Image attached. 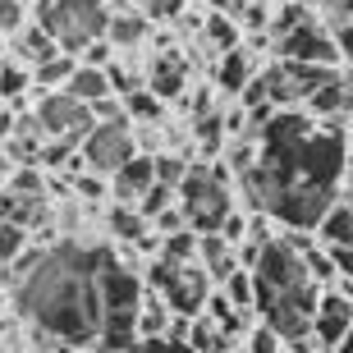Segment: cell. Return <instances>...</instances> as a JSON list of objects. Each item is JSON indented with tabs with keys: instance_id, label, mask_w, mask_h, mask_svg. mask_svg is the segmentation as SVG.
Wrapping results in <instances>:
<instances>
[{
	"instance_id": "46",
	"label": "cell",
	"mask_w": 353,
	"mask_h": 353,
	"mask_svg": "<svg viewBox=\"0 0 353 353\" xmlns=\"http://www.w3.org/2000/svg\"><path fill=\"white\" fill-rule=\"evenodd\" d=\"M188 110H193L197 119L211 115V92H207V88H197V92H193V105H188Z\"/></svg>"
},
{
	"instance_id": "14",
	"label": "cell",
	"mask_w": 353,
	"mask_h": 353,
	"mask_svg": "<svg viewBox=\"0 0 353 353\" xmlns=\"http://www.w3.org/2000/svg\"><path fill=\"white\" fill-rule=\"evenodd\" d=\"M316 234H321V243L326 248H349V234H353V211H349V197H335L326 207V216L316 221Z\"/></svg>"
},
{
	"instance_id": "25",
	"label": "cell",
	"mask_w": 353,
	"mask_h": 353,
	"mask_svg": "<svg viewBox=\"0 0 353 353\" xmlns=\"http://www.w3.org/2000/svg\"><path fill=\"white\" fill-rule=\"evenodd\" d=\"M225 303L234 307V312H248L252 307V271H230L225 275Z\"/></svg>"
},
{
	"instance_id": "43",
	"label": "cell",
	"mask_w": 353,
	"mask_h": 353,
	"mask_svg": "<svg viewBox=\"0 0 353 353\" xmlns=\"http://www.w3.org/2000/svg\"><path fill=\"white\" fill-rule=\"evenodd\" d=\"M252 161H257V152H252L248 143H243V147H234V152H230V165H234L239 174H243V170H252Z\"/></svg>"
},
{
	"instance_id": "12",
	"label": "cell",
	"mask_w": 353,
	"mask_h": 353,
	"mask_svg": "<svg viewBox=\"0 0 353 353\" xmlns=\"http://www.w3.org/2000/svg\"><path fill=\"white\" fill-rule=\"evenodd\" d=\"M115 197L119 202H138V197L152 188V157H133V161H124L115 174Z\"/></svg>"
},
{
	"instance_id": "17",
	"label": "cell",
	"mask_w": 353,
	"mask_h": 353,
	"mask_svg": "<svg viewBox=\"0 0 353 353\" xmlns=\"http://www.w3.org/2000/svg\"><path fill=\"white\" fill-rule=\"evenodd\" d=\"M248 79H252V55L243 51V46L225 51V55H221V69H216V83H221V92H225V97H239Z\"/></svg>"
},
{
	"instance_id": "49",
	"label": "cell",
	"mask_w": 353,
	"mask_h": 353,
	"mask_svg": "<svg viewBox=\"0 0 353 353\" xmlns=\"http://www.w3.org/2000/svg\"><path fill=\"white\" fill-rule=\"evenodd\" d=\"M0 353H14V344H0Z\"/></svg>"
},
{
	"instance_id": "32",
	"label": "cell",
	"mask_w": 353,
	"mask_h": 353,
	"mask_svg": "<svg viewBox=\"0 0 353 353\" xmlns=\"http://www.w3.org/2000/svg\"><path fill=\"white\" fill-rule=\"evenodd\" d=\"M299 23H307V10H303V5H285V10L271 19V32H275V37H285V32H294Z\"/></svg>"
},
{
	"instance_id": "3",
	"label": "cell",
	"mask_w": 353,
	"mask_h": 353,
	"mask_svg": "<svg viewBox=\"0 0 353 353\" xmlns=\"http://www.w3.org/2000/svg\"><path fill=\"white\" fill-rule=\"evenodd\" d=\"M37 19H41V32L65 46L60 55H74L83 51L88 41H97L105 32V5L101 0H41L37 5Z\"/></svg>"
},
{
	"instance_id": "6",
	"label": "cell",
	"mask_w": 353,
	"mask_h": 353,
	"mask_svg": "<svg viewBox=\"0 0 353 353\" xmlns=\"http://www.w3.org/2000/svg\"><path fill=\"white\" fill-rule=\"evenodd\" d=\"M133 157H138V138L129 133V119H119V124H92V133L83 138V161H88L92 174H115Z\"/></svg>"
},
{
	"instance_id": "5",
	"label": "cell",
	"mask_w": 353,
	"mask_h": 353,
	"mask_svg": "<svg viewBox=\"0 0 353 353\" xmlns=\"http://www.w3.org/2000/svg\"><path fill=\"white\" fill-rule=\"evenodd\" d=\"M32 124H37V133H51V138H65V143L79 147L83 138L92 133V110L83 101H74L69 92H46L37 105V115H32Z\"/></svg>"
},
{
	"instance_id": "8",
	"label": "cell",
	"mask_w": 353,
	"mask_h": 353,
	"mask_svg": "<svg viewBox=\"0 0 353 353\" xmlns=\"http://www.w3.org/2000/svg\"><path fill=\"white\" fill-rule=\"evenodd\" d=\"M307 335L316 340V349H330V344L349 340V294H316V307H312V321H307Z\"/></svg>"
},
{
	"instance_id": "37",
	"label": "cell",
	"mask_w": 353,
	"mask_h": 353,
	"mask_svg": "<svg viewBox=\"0 0 353 353\" xmlns=\"http://www.w3.org/2000/svg\"><path fill=\"white\" fill-rule=\"evenodd\" d=\"M248 353H285V349H280V340L266 326H257V330H248Z\"/></svg>"
},
{
	"instance_id": "11",
	"label": "cell",
	"mask_w": 353,
	"mask_h": 353,
	"mask_svg": "<svg viewBox=\"0 0 353 353\" xmlns=\"http://www.w3.org/2000/svg\"><path fill=\"white\" fill-rule=\"evenodd\" d=\"M0 216H5L10 225H19V230H32V225L51 221V202H46V193H10V188H5Z\"/></svg>"
},
{
	"instance_id": "23",
	"label": "cell",
	"mask_w": 353,
	"mask_h": 353,
	"mask_svg": "<svg viewBox=\"0 0 353 353\" xmlns=\"http://www.w3.org/2000/svg\"><path fill=\"white\" fill-rule=\"evenodd\" d=\"M183 344H188L193 353H230V340H225L211 321H188V340Z\"/></svg>"
},
{
	"instance_id": "2",
	"label": "cell",
	"mask_w": 353,
	"mask_h": 353,
	"mask_svg": "<svg viewBox=\"0 0 353 353\" xmlns=\"http://www.w3.org/2000/svg\"><path fill=\"white\" fill-rule=\"evenodd\" d=\"M179 197V216L193 234H216L221 221L234 211L230 197V170H207V165H188V174L174 188Z\"/></svg>"
},
{
	"instance_id": "7",
	"label": "cell",
	"mask_w": 353,
	"mask_h": 353,
	"mask_svg": "<svg viewBox=\"0 0 353 353\" xmlns=\"http://www.w3.org/2000/svg\"><path fill=\"white\" fill-rule=\"evenodd\" d=\"M207 294H211V275L197 262H188V266H174V275L165 280V289H161V303H165L174 316H188V321H193V316L202 312Z\"/></svg>"
},
{
	"instance_id": "26",
	"label": "cell",
	"mask_w": 353,
	"mask_h": 353,
	"mask_svg": "<svg viewBox=\"0 0 353 353\" xmlns=\"http://www.w3.org/2000/svg\"><path fill=\"white\" fill-rule=\"evenodd\" d=\"M188 174V161L183 157H170V152H161L152 157V183H165V188H179V179Z\"/></svg>"
},
{
	"instance_id": "33",
	"label": "cell",
	"mask_w": 353,
	"mask_h": 353,
	"mask_svg": "<svg viewBox=\"0 0 353 353\" xmlns=\"http://www.w3.org/2000/svg\"><path fill=\"white\" fill-rule=\"evenodd\" d=\"M65 161H74V143H65V138H55L51 147H37V165H65Z\"/></svg>"
},
{
	"instance_id": "9",
	"label": "cell",
	"mask_w": 353,
	"mask_h": 353,
	"mask_svg": "<svg viewBox=\"0 0 353 353\" xmlns=\"http://www.w3.org/2000/svg\"><path fill=\"white\" fill-rule=\"evenodd\" d=\"M280 55H285V60H299V65H326V69H335V60H340L335 41H330L312 19L280 37Z\"/></svg>"
},
{
	"instance_id": "22",
	"label": "cell",
	"mask_w": 353,
	"mask_h": 353,
	"mask_svg": "<svg viewBox=\"0 0 353 353\" xmlns=\"http://www.w3.org/2000/svg\"><path fill=\"white\" fill-rule=\"evenodd\" d=\"M105 32H110L115 46H138V41L147 37V19H138V14H115V19H105Z\"/></svg>"
},
{
	"instance_id": "29",
	"label": "cell",
	"mask_w": 353,
	"mask_h": 353,
	"mask_svg": "<svg viewBox=\"0 0 353 353\" xmlns=\"http://www.w3.org/2000/svg\"><path fill=\"white\" fill-rule=\"evenodd\" d=\"M23 248H28V230H19V225H10L0 216V266H10Z\"/></svg>"
},
{
	"instance_id": "47",
	"label": "cell",
	"mask_w": 353,
	"mask_h": 353,
	"mask_svg": "<svg viewBox=\"0 0 353 353\" xmlns=\"http://www.w3.org/2000/svg\"><path fill=\"white\" fill-rule=\"evenodd\" d=\"M326 353H349V340H340V344H330Z\"/></svg>"
},
{
	"instance_id": "44",
	"label": "cell",
	"mask_w": 353,
	"mask_h": 353,
	"mask_svg": "<svg viewBox=\"0 0 353 353\" xmlns=\"http://www.w3.org/2000/svg\"><path fill=\"white\" fill-rule=\"evenodd\" d=\"M74 188H79L83 197H101L105 188H101V179H97V174H74Z\"/></svg>"
},
{
	"instance_id": "18",
	"label": "cell",
	"mask_w": 353,
	"mask_h": 353,
	"mask_svg": "<svg viewBox=\"0 0 353 353\" xmlns=\"http://www.w3.org/2000/svg\"><path fill=\"white\" fill-rule=\"evenodd\" d=\"M65 92L74 97V101H83V105H92V101H101V97H110V83H105V69H88V65H79L74 74H69Z\"/></svg>"
},
{
	"instance_id": "16",
	"label": "cell",
	"mask_w": 353,
	"mask_h": 353,
	"mask_svg": "<svg viewBox=\"0 0 353 353\" xmlns=\"http://www.w3.org/2000/svg\"><path fill=\"white\" fill-rule=\"evenodd\" d=\"M197 266L207 275H216V280H225L234 271V248L221 234H197Z\"/></svg>"
},
{
	"instance_id": "35",
	"label": "cell",
	"mask_w": 353,
	"mask_h": 353,
	"mask_svg": "<svg viewBox=\"0 0 353 353\" xmlns=\"http://www.w3.org/2000/svg\"><path fill=\"white\" fill-rule=\"evenodd\" d=\"M124 353H193L188 344H174V340H133Z\"/></svg>"
},
{
	"instance_id": "21",
	"label": "cell",
	"mask_w": 353,
	"mask_h": 353,
	"mask_svg": "<svg viewBox=\"0 0 353 353\" xmlns=\"http://www.w3.org/2000/svg\"><path fill=\"white\" fill-rule=\"evenodd\" d=\"M105 225H110V234L124 239V243H138V239L147 234V221H143V216H138L133 207H124V202H119V207L105 216Z\"/></svg>"
},
{
	"instance_id": "30",
	"label": "cell",
	"mask_w": 353,
	"mask_h": 353,
	"mask_svg": "<svg viewBox=\"0 0 353 353\" xmlns=\"http://www.w3.org/2000/svg\"><path fill=\"white\" fill-rule=\"evenodd\" d=\"M174 202V188H165V183H152V188H147L143 197H138V216H143V221H152V216H157V211H165Z\"/></svg>"
},
{
	"instance_id": "34",
	"label": "cell",
	"mask_w": 353,
	"mask_h": 353,
	"mask_svg": "<svg viewBox=\"0 0 353 353\" xmlns=\"http://www.w3.org/2000/svg\"><path fill=\"white\" fill-rule=\"evenodd\" d=\"M216 234H221L225 243L234 248V243H243V234H248V221H243L239 211H230V216H225V221H221V230H216Z\"/></svg>"
},
{
	"instance_id": "38",
	"label": "cell",
	"mask_w": 353,
	"mask_h": 353,
	"mask_svg": "<svg viewBox=\"0 0 353 353\" xmlns=\"http://www.w3.org/2000/svg\"><path fill=\"white\" fill-rule=\"evenodd\" d=\"M147 225H157V230H161V239H165V234H174V230H188V225H183V216H179V207L157 211V216H152Z\"/></svg>"
},
{
	"instance_id": "40",
	"label": "cell",
	"mask_w": 353,
	"mask_h": 353,
	"mask_svg": "<svg viewBox=\"0 0 353 353\" xmlns=\"http://www.w3.org/2000/svg\"><path fill=\"white\" fill-rule=\"evenodd\" d=\"M10 193H46V188H41V174L37 170H19V174H14V183H10Z\"/></svg>"
},
{
	"instance_id": "31",
	"label": "cell",
	"mask_w": 353,
	"mask_h": 353,
	"mask_svg": "<svg viewBox=\"0 0 353 353\" xmlns=\"http://www.w3.org/2000/svg\"><path fill=\"white\" fill-rule=\"evenodd\" d=\"M23 55L41 65V60H51V55H60V46H55V41L46 37L41 28H32V32H23Z\"/></svg>"
},
{
	"instance_id": "48",
	"label": "cell",
	"mask_w": 353,
	"mask_h": 353,
	"mask_svg": "<svg viewBox=\"0 0 353 353\" xmlns=\"http://www.w3.org/2000/svg\"><path fill=\"white\" fill-rule=\"evenodd\" d=\"M243 5H271V0H243Z\"/></svg>"
},
{
	"instance_id": "24",
	"label": "cell",
	"mask_w": 353,
	"mask_h": 353,
	"mask_svg": "<svg viewBox=\"0 0 353 353\" xmlns=\"http://www.w3.org/2000/svg\"><path fill=\"white\" fill-rule=\"evenodd\" d=\"M74 69H79V65H74V55H51V60H41V65H37V83L46 92H55V88L65 92V83H69Z\"/></svg>"
},
{
	"instance_id": "20",
	"label": "cell",
	"mask_w": 353,
	"mask_h": 353,
	"mask_svg": "<svg viewBox=\"0 0 353 353\" xmlns=\"http://www.w3.org/2000/svg\"><path fill=\"white\" fill-rule=\"evenodd\" d=\"M157 257H165V262H174V266L197 262V234H193V230H174V234H165Z\"/></svg>"
},
{
	"instance_id": "39",
	"label": "cell",
	"mask_w": 353,
	"mask_h": 353,
	"mask_svg": "<svg viewBox=\"0 0 353 353\" xmlns=\"http://www.w3.org/2000/svg\"><path fill=\"white\" fill-rule=\"evenodd\" d=\"M83 51H88V55H83V60H88V69H110V46H105L101 37H97V41H88Z\"/></svg>"
},
{
	"instance_id": "15",
	"label": "cell",
	"mask_w": 353,
	"mask_h": 353,
	"mask_svg": "<svg viewBox=\"0 0 353 353\" xmlns=\"http://www.w3.org/2000/svg\"><path fill=\"white\" fill-rule=\"evenodd\" d=\"M165 326H170V307L161 303V294H143L138 316H133V335L138 340H165Z\"/></svg>"
},
{
	"instance_id": "42",
	"label": "cell",
	"mask_w": 353,
	"mask_h": 353,
	"mask_svg": "<svg viewBox=\"0 0 353 353\" xmlns=\"http://www.w3.org/2000/svg\"><path fill=\"white\" fill-rule=\"evenodd\" d=\"M239 23L243 28H266V5H243V0H239Z\"/></svg>"
},
{
	"instance_id": "27",
	"label": "cell",
	"mask_w": 353,
	"mask_h": 353,
	"mask_svg": "<svg viewBox=\"0 0 353 353\" xmlns=\"http://www.w3.org/2000/svg\"><path fill=\"white\" fill-rule=\"evenodd\" d=\"M207 37H211V46L216 51H234L239 46V23L234 19H225V14H207Z\"/></svg>"
},
{
	"instance_id": "10",
	"label": "cell",
	"mask_w": 353,
	"mask_h": 353,
	"mask_svg": "<svg viewBox=\"0 0 353 353\" xmlns=\"http://www.w3.org/2000/svg\"><path fill=\"white\" fill-rule=\"evenodd\" d=\"M147 92L157 97V101H174V97H183V88H188V60H183L179 51H161L152 55V69H147Z\"/></svg>"
},
{
	"instance_id": "4",
	"label": "cell",
	"mask_w": 353,
	"mask_h": 353,
	"mask_svg": "<svg viewBox=\"0 0 353 353\" xmlns=\"http://www.w3.org/2000/svg\"><path fill=\"white\" fill-rule=\"evenodd\" d=\"M335 202V193L330 188H316V183H285L280 193L266 202V211H271L280 225H289V230H316V221L326 216V207Z\"/></svg>"
},
{
	"instance_id": "19",
	"label": "cell",
	"mask_w": 353,
	"mask_h": 353,
	"mask_svg": "<svg viewBox=\"0 0 353 353\" xmlns=\"http://www.w3.org/2000/svg\"><path fill=\"white\" fill-rule=\"evenodd\" d=\"M285 79H289V88H294V97H303V101H307V97H312L316 88H321V83L326 79H335V69H326V65H299V60H285Z\"/></svg>"
},
{
	"instance_id": "36",
	"label": "cell",
	"mask_w": 353,
	"mask_h": 353,
	"mask_svg": "<svg viewBox=\"0 0 353 353\" xmlns=\"http://www.w3.org/2000/svg\"><path fill=\"white\" fill-rule=\"evenodd\" d=\"M23 88H28V74L19 65H5V69H0V92H5V97H19Z\"/></svg>"
},
{
	"instance_id": "41",
	"label": "cell",
	"mask_w": 353,
	"mask_h": 353,
	"mask_svg": "<svg viewBox=\"0 0 353 353\" xmlns=\"http://www.w3.org/2000/svg\"><path fill=\"white\" fill-rule=\"evenodd\" d=\"M23 19V0H0V37Z\"/></svg>"
},
{
	"instance_id": "1",
	"label": "cell",
	"mask_w": 353,
	"mask_h": 353,
	"mask_svg": "<svg viewBox=\"0 0 353 353\" xmlns=\"http://www.w3.org/2000/svg\"><path fill=\"white\" fill-rule=\"evenodd\" d=\"M110 262V248L88 243H55L41 252V262L19 280V312L51 340L79 349L97 344L101 326V266Z\"/></svg>"
},
{
	"instance_id": "28",
	"label": "cell",
	"mask_w": 353,
	"mask_h": 353,
	"mask_svg": "<svg viewBox=\"0 0 353 353\" xmlns=\"http://www.w3.org/2000/svg\"><path fill=\"white\" fill-rule=\"evenodd\" d=\"M124 110H129V119H143V124L161 119V101H157V97H152L147 88H133V92H124Z\"/></svg>"
},
{
	"instance_id": "45",
	"label": "cell",
	"mask_w": 353,
	"mask_h": 353,
	"mask_svg": "<svg viewBox=\"0 0 353 353\" xmlns=\"http://www.w3.org/2000/svg\"><path fill=\"white\" fill-rule=\"evenodd\" d=\"M183 10V0H152V19H174Z\"/></svg>"
},
{
	"instance_id": "13",
	"label": "cell",
	"mask_w": 353,
	"mask_h": 353,
	"mask_svg": "<svg viewBox=\"0 0 353 353\" xmlns=\"http://www.w3.org/2000/svg\"><path fill=\"white\" fill-rule=\"evenodd\" d=\"M307 115H326V119H344L349 115V83L335 74V79H326L321 88L307 97Z\"/></svg>"
}]
</instances>
